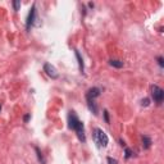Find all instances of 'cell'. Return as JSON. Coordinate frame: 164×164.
Masks as SVG:
<instances>
[{
    "mask_svg": "<svg viewBox=\"0 0 164 164\" xmlns=\"http://www.w3.org/2000/svg\"><path fill=\"white\" fill-rule=\"evenodd\" d=\"M94 141L98 144V146L99 148H105L106 145H108V136H106V133L100 130V128H96L94 131Z\"/></svg>",
    "mask_w": 164,
    "mask_h": 164,
    "instance_id": "6da1fadb",
    "label": "cell"
},
{
    "mask_svg": "<svg viewBox=\"0 0 164 164\" xmlns=\"http://www.w3.org/2000/svg\"><path fill=\"white\" fill-rule=\"evenodd\" d=\"M150 90H151V96H153L154 101L158 103V104H162L164 99V91L159 86H156V85H153L150 87Z\"/></svg>",
    "mask_w": 164,
    "mask_h": 164,
    "instance_id": "7a4b0ae2",
    "label": "cell"
},
{
    "mask_svg": "<svg viewBox=\"0 0 164 164\" xmlns=\"http://www.w3.org/2000/svg\"><path fill=\"white\" fill-rule=\"evenodd\" d=\"M73 130L76 131L78 138H80L82 142H85V140H86V138H85V128H83V123L81 122V120H78L77 124L73 127Z\"/></svg>",
    "mask_w": 164,
    "mask_h": 164,
    "instance_id": "3957f363",
    "label": "cell"
},
{
    "mask_svg": "<svg viewBox=\"0 0 164 164\" xmlns=\"http://www.w3.org/2000/svg\"><path fill=\"white\" fill-rule=\"evenodd\" d=\"M44 71L47 73V76H50L51 78H58V72H57V69H55V67H54V65L46 63L44 65Z\"/></svg>",
    "mask_w": 164,
    "mask_h": 164,
    "instance_id": "277c9868",
    "label": "cell"
},
{
    "mask_svg": "<svg viewBox=\"0 0 164 164\" xmlns=\"http://www.w3.org/2000/svg\"><path fill=\"white\" fill-rule=\"evenodd\" d=\"M99 95H100V90H99V89H96V87H92V89H90V90L87 91L86 98H87V99H91V100H94L95 98H98Z\"/></svg>",
    "mask_w": 164,
    "mask_h": 164,
    "instance_id": "5b68a950",
    "label": "cell"
},
{
    "mask_svg": "<svg viewBox=\"0 0 164 164\" xmlns=\"http://www.w3.org/2000/svg\"><path fill=\"white\" fill-rule=\"evenodd\" d=\"M35 14H36V9H35V5L32 7L31 12H30V14H28V19H27V28H30V26L35 21Z\"/></svg>",
    "mask_w": 164,
    "mask_h": 164,
    "instance_id": "8992f818",
    "label": "cell"
},
{
    "mask_svg": "<svg viewBox=\"0 0 164 164\" xmlns=\"http://www.w3.org/2000/svg\"><path fill=\"white\" fill-rule=\"evenodd\" d=\"M109 64H110L112 67H115V68H122V67H123V62H120V60H117V59L109 60Z\"/></svg>",
    "mask_w": 164,
    "mask_h": 164,
    "instance_id": "52a82bcc",
    "label": "cell"
},
{
    "mask_svg": "<svg viewBox=\"0 0 164 164\" xmlns=\"http://www.w3.org/2000/svg\"><path fill=\"white\" fill-rule=\"evenodd\" d=\"M142 146H144V149H149L151 146V140H150L149 136H144L142 137Z\"/></svg>",
    "mask_w": 164,
    "mask_h": 164,
    "instance_id": "ba28073f",
    "label": "cell"
},
{
    "mask_svg": "<svg viewBox=\"0 0 164 164\" xmlns=\"http://www.w3.org/2000/svg\"><path fill=\"white\" fill-rule=\"evenodd\" d=\"M87 104H89V108H90V110H92L95 114H98V108H96V105H95L94 100H91V99H87Z\"/></svg>",
    "mask_w": 164,
    "mask_h": 164,
    "instance_id": "9c48e42d",
    "label": "cell"
},
{
    "mask_svg": "<svg viewBox=\"0 0 164 164\" xmlns=\"http://www.w3.org/2000/svg\"><path fill=\"white\" fill-rule=\"evenodd\" d=\"M76 57H77V59H78V63H80V68H81V71H83V62H82L81 55H80V53H78V51H76Z\"/></svg>",
    "mask_w": 164,
    "mask_h": 164,
    "instance_id": "30bf717a",
    "label": "cell"
},
{
    "mask_svg": "<svg viewBox=\"0 0 164 164\" xmlns=\"http://www.w3.org/2000/svg\"><path fill=\"white\" fill-rule=\"evenodd\" d=\"M13 7H14V10H19L21 2H13Z\"/></svg>",
    "mask_w": 164,
    "mask_h": 164,
    "instance_id": "8fae6325",
    "label": "cell"
},
{
    "mask_svg": "<svg viewBox=\"0 0 164 164\" xmlns=\"http://www.w3.org/2000/svg\"><path fill=\"white\" fill-rule=\"evenodd\" d=\"M149 104H150V100H149V99H142V100H141V105H142V106H148Z\"/></svg>",
    "mask_w": 164,
    "mask_h": 164,
    "instance_id": "7c38bea8",
    "label": "cell"
},
{
    "mask_svg": "<svg viewBox=\"0 0 164 164\" xmlns=\"http://www.w3.org/2000/svg\"><path fill=\"white\" fill-rule=\"evenodd\" d=\"M131 155H132V151L130 149H126V158H127V159H128Z\"/></svg>",
    "mask_w": 164,
    "mask_h": 164,
    "instance_id": "4fadbf2b",
    "label": "cell"
},
{
    "mask_svg": "<svg viewBox=\"0 0 164 164\" xmlns=\"http://www.w3.org/2000/svg\"><path fill=\"white\" fill-rule=\"evenodd\" d=\"M104 117H105V122L109 123V114H108V110H104Z\"/></svg>",
    "mask_w": 164,
    "mask_h": 164,
    "instance_id": "5bb4252c",
    "label": "cell"
},
{
    "mask_svg": "<svg viewBox=\"0 0 164 164\" xmlns=\"http://www.w3.org/2000/svg\"><path fill=\"white\" fill-rule=\"evenodd\" d=\"M36 153H37L39 154V159L42 162V163H44V159H42V155H41V153H40V150L37 149V148H36Z\"/></svg>",
    "mask_w": 164,
    "mask_h": 164,
    "instance_id": "9a60e30c",
    "label": "cell"
},
{
    "mask_svg": "<svg viewBox=\"0 0 164 164\" xmlns=\"http://www.w3.org/2000/svg\"><path fill=\"white\" fill-rule=\"evenodd\" d=\"M158 63H159V65H160V67H163V65H164V63H163V58H162V57L158 58Z\"/></svg>",
    "mask_w": 164,
    "mask_h": 164,
    "instance_id": "2e32d148",
    "label": "cell"
},
{
    "mask_svg": "<svg viewBox=\"0 0 164 164\" xmlns=\"http://www.w3.org/2000/svg\"><path fill=\"white\" fill-rule=\"evenodd\" d=\"M108 162L110 163V164H117V160H113L112 158H108Z\"/></svg>",
    "mask_w": 164,
    "mask_h": 164,
    "instance_id": "e0dca14e",
    "label": "cell"
},
{
    "mask_svg": "<svg viewBox=\"0 0 164 164\" xmlns=\"http://www.w3.org/2000/svg\"><path fill=\"white\" fill-rule=\"evenodd\" d=\"M0 110H2V105H0Z\"/></svg>",
    "mask_w": 164,
    "mask_h": 164,
    "instance_id": "ac0fdd59",
    "label": "cell"
}]
</instances>
